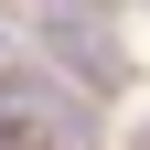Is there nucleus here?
Listing matches in <instances>:
<instances>
[{"mask_svg": "<svg viewBox=\"0 0 150 150\" xmlns=\"http://www.w3.org/2000/svg\"><path fill=\"white\" fill-rule=\"evenodd\" d=\"M32 43H43V54H64V64H75V86H97V97H107V86H129V54L107 43L86 11H64V0H54L43 22H32Z\"/></svg>", "mask_w": 150, "mask_h": 150, "instance_id": "nucleus-1", "label": "nucleus"}]
</instances>
